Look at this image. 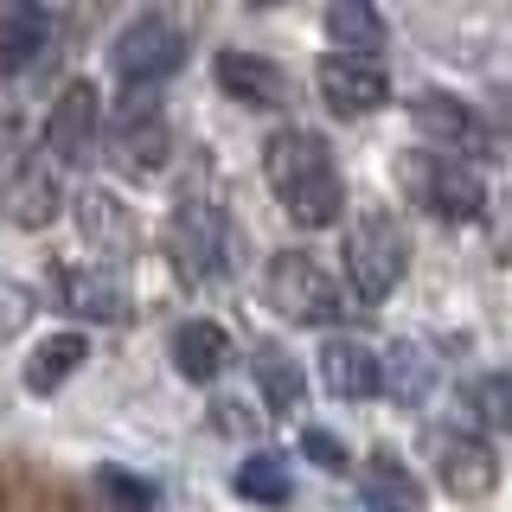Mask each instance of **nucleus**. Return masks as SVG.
I'll return each mask as SVG.
<instances>
[{
	"instance_id": "obj_27",
	"label": "nucleus",
	"mask_w": 512,
	"mask_h": 512,
	"mask_svg": "<svg viewBox=\"0 0 512 512\" xmlns=\"http://www.w3.org/2000/svg\"><path fill=\"white\" fill-rule=\"evenodd\" d=\"M32 314H39V295H32L26 282L0 276V340H13V333H20Z\"/></svg>"
},
{
	"instance_id": "obj_12",
	"label": "nucleus",
	"mask_w": 512,
	"mask_h": 512,
	"mask_svg": "<svg viewBox=\"0 0 512 512\" xmlns=\"http://www.w3.org/2000/svg\"><path fill=\"white\" fill-rule=\"evenodd\" d=\"M52 301L77 320H128L135 295L109 263H52Z\"/></svg>"
},
{
	"instance_id": "obj_16",
	"label": "nucleus",
	"mask_w": 512,
	"mask_h": 512,
	"mask_svg": "<svg viewBox=\"0 0 512 512\" xmlns=\"http://www.w3.org/2000/svg\"><path fill=\"white\" fill-rule=\"evenodd\" d=\"M77 231L90 237V250L116 256V263H128V256L141 250V224H135V212H128L109 186H84V192H77Z\"/></svg>"
},
{
	"instance_id": "obj_15",
	"label": "nucleus",
	"mask_w": 512,
	"mask_h": 512,
	"mask_svg": "<svg viewBox=\"0 0 512 512\" xmlns=\"http://www.w3.org/2000/svg\"><path fill=\"white\" fill-rule=\"evenodd\" d=\"M320 384H327L333 397H346V404H365V397L384 391V352L372 340H327L320 346Z\"/></svg>"
},
{
	"instance_id": "obj_22",
	"label": "nucleus",
	"mask_w": 512,
	"mask_h": 512,
	"mask_svg": "<svg viewBox=\"0 0 512 512\" xmlns=\"http://www.w3.org/2000/svg\"><path fill=\"white\" fill-rule=\"evenodd\" d=\"M384 13L372 7V0H333L327 7V39H333V52H346V58H378L384 52Z\"/></svg>"
},
{
	"instance_id": "obj_7",
	"label": "nucleus",
	"mask_w": 512,
	"mask_h": 512,
	"mask_svg": "<svg viewBox=\"0 0 512 512\" xmlns=\"http://www.w3.org/2000/svg\"><path fill=\"white\" fill-rule=\"evenodd\" d=\"M167 250H173V269L192 288L224 282L231 276V218H224V205L205 199V192H186L167 218Z\"/></svg>"
},
{
	"instance_id": "obj_2",
	"label": "nucleus",
	"mask_w": 512,
	"mask_h": 512,
	"mask_svg": "<svg viewBox=\"0 0 512 512\" xmlns=\"http://www.w3.org/2000/svg\"><path fill=\"white\" fill-rule=\"evenodd\" d=\"M346 282L352 295L365 301V308H378V301L397 295V282L410 276V231L397 212H384V205H365V212L346 218Z\"/></svg>"
},
{
	"instance_id": "obj_26",
	"label": "nucleus",
	"mask_w": 512,
	"mask_h": 512,
	"mask_svg": "<svg viewBox=\"0 0 512 512\" xmlns=\"http://www.w3.org/2000/svg\"><path fill=\"white\" fill-rule=\"evenodd\" d=\"M96 487H103V500L116 506V512H154L160 506L154 480H141V474H128V468H103V474H96Z\"/></svg>"
},
{
	"instance_id": "obj_6",
	"label": "nucleus",
	"mask_w": 512,
	"mask_h": 512,
	"mask_svg": "<svg viewBox=\"0 0 512 512\" xmlns=\"http://www.w3.org/2000/svg\"><path fill=\"white\" fill-rule=\"evenodd\" d=\"M263 295H269V308H276L288 327H340V320L352 314L346 295H340V282H333L308 250H276V256H269Z\"/></svg>"
},
{
	"instance_id": "obj_3",
	"label": "nucleus",
	"mask_w": 512,
	"mask_h": 512,
	"mask_svg": "<svg viewBox=\"0 0 512 512\" xmlns=\"http://www.w3.org/2000/svg\"><path fill=\"white\" fill-rule=\"evenodd\" d=\"M0 212L20 231H45L64 212L58 167L45 154V141L26 135V122H0Z\"/></svg>"
},
{
	"instance_id": "obj_11",
	"label": "nucleus",
	"mask_w": 512,
	"mask_h": 512,
	"mask_svg": "<svg viewBox=\"0 0 512 512\" xmlns=\"http://www.w3.org/2000/svg\"><path fill=\"white\" fill-rule=\"evenodd\" d=\"M320 84V103L333 109L340 122H359V116H378L391 103V71L378 58H346V52H327L314 71Z\"/></svg>"
},
{
	"instance_id": "obj_17",
	"label": "nucleus",
	"mask_w": 512,
	"mask_h": 512,
	"mask_svg": "<svg viewBox=\"0 0 512 512\" xmlns=\"http://www.w3.org/2000/svg\"><path fill=\"white\" fill-rule=\"evenodd\" d=\"M436 384H442V359L423 340H391L384 346V397H391L397 410H423Z\"/></svg>"
},
{
	"instance_id": "obj_20",
	"label": "nucleus",
	"mask_w": 512,
	"mask_h": 512,
	"mask_svg": "<svg viewBox=\"0 0 512 512\" xmlns=\"http://www.w3.org/2000/svg\"><path fill=\"white\" fill-rule=\"evenodd\" d=\"M250 378H256V397L269 404V416H295L301 397H308V372H301V359L288 346H256L250 352Z\"/></svg>"
},
{
	"instance_id": "obj_23",
	"label": "nucleus",
	"mask_w": 512,
	"mask_h": 512,
	"mask_svg": "<svg viewBox=\"0 0 512 512\" xmlns=\"http://www.w3.org/2000/svg\"><path fill=\"white\" fill-rule=\"evenodd\" d=\"M84 359H90L84 333H52V340H39V346H32V359H26V391L52 397L64 378H77V365H84Z\"/></svg>"
},
{
	"instance_id": "obj_25",
	"label": "nucleus",
	"mask_w": 512,
	"mask_h": 512,
	"mask_svg": "<svg viewBox=\"0 0 512 512\" xmlns=\"http://www.w3.org/2000/svg\"><path fill=\"white\" fill-rule=\"evenodd\" d=\"M461 397H468V410H474L487 429H512V365L468 378V391H461Z\"/></svg>"
},
{
	"instance_id": "obj_28",
	"label": "nucleus",
	"mask_w": 512,
	"mask_h": 512,
	"mask_svg": "<svg viewBox=\"0 0 512 512\" xmlns=\"http://www.w3.org/2000/svg\"><path fill=\"white\" fill-rule=\"evenodd\" d=\"M301 455H308L320 474H352V455L333 429H301Z\"/></svg>"
},
{
	"instance_id": "obj_24",
	"label": "nucleus",
	"mask_w": 512,
	"mask_h": 512,
	"mask_svg": "<svg viewBox=\"0 0 512 512\" xmlns=\"http://www.w3.org/2000/svg\"><path fill=\"white\" fill-rule=\"evenodd\" d=\"M237 493L250 506H288L295 500V468H288L282 448H256L244 468H237Z\"/></svg>"
},
{
	"instance_id": "obj_4",
	"label": "nucleus",
	"mask_w": 512,
	"mask_h": 512,
	"mask_svg": "<svg viewBox=\"0 0 512 512\" xmlns=\"http://www.w3.org/2000/svg\"><path fill=\"white\" fill-rule=\"evenodd\" d=\"M103 148L128 180H160V173L173 167V122H167V109H160L154 90H122L116 96Z\"/></svg>"
},
{
	"instance_id": "obj_9",
	"label": "nucleus",
	"mask_w": 512,
	"mask_h": 512,
	"mask_svg": "<svg viewBox=\"0 0 512 512\" xmlns=\"http://www.w3.org/2000/svg\"><path fill=\"white\" fill-rule=\"evenodd\" d=\"M103 96H96L90 77H71V84L58 90L52 116H45V154H52V167H90L96 154H103Z\"/></svg>"
},
{
	"instance_id": "obj_29",
	"label": "nucleus",
	"mask_w": 512,
	"mask_h": 512,
	"mask_svg": "<svg viewBox=\"0 0 512 512\" xmlns=\"http://www.w3.org/2000/svg\"><path fill=\"white\" fill-rule=\"evenodd\" d=\"M493 218V250L512 263V180H506V199H500V212H487Z\"/></svg>"
},
{
	"instance_id": "obj_10",
	"label": "nucleus",
	"mask_w": 512,
	"mask_h": 512,
	"mask_svg": "<svg viewBox=\"0 0 512 512\" xmlns=\"http://www.w3.org/2000/svg\"><path fill=\"white\" fill-rule=\"evenodd\" d=\"M410 122H416V135H423V141H436L442 154L468 160V167L500 154V135L487 128V116H480L474 103H461L455 90H423L410 103Z\"/></svg>"
},
{
	"instance_id": "obj_14",
	"label": "nucleus",
	"mask_w": 512,
	"mask_h": 512,
	"mask_svg": "<svg viewBox=\"0 0 512 512\" xmlns=\"http://www.w3.org/2000/svg\"><path fill=\"white\" fill-rule=\"evenodd\" d=\"M429 448H436V480L455 500H487V493L500 487V455H493L474 429H436Z\"/></svg>"
},
{
	"instance_id": "obj_1",
	"label": "nucleus",
	"mask_w": 512,
	"mask_h": 512,
	"mask_svg": "<svg viewBox=\"0 0 512 512\" xmlns=\"http://www.w3.org/2000/svg\"><path fill=\"white\" fill-rule=\"evenodd\" d=\"M263 180L301 231H327L346 218V173L314 128H276L263 141Z\"/></svg>"
},
{
	"instance_id": "obj_19",
	"label": "nucleus",
	"mask_w": 512,
	"mask_h": 512,
	"mask_svg": "<svg viewBox=\"0 0 512 512\" xmlns=\"http://www.w3.org/2000/svg\"><path fill=\"white\" fill-rule=\"evenodd\" d=\"M231 359H237V346L218 320H186V327L173 333V365H180V378H192V384H218L231 372Z\"/></svg>"
},
{
	"instance_id": "obj_8",
	"label": "nucleus",
	"mask_w": 512,
	"mask_h": 512,
	"mask_svg": "<svg viewBox=\"0 0 512 512\" xmlns=\"http://www.w3.org/2000/svg\"><path fill=\"white\" fill-rule=\"evenodd\" d=\"M180 64H186V26L167 20V13H141L109 39V71H116L122 90H154Z\"/></svg>"
},
{
	"instance_id": "obj_5",
	"label": "nucleus",
	"mask_w": 512,
	"mask_h": 512,
	"mask_svg": "<svg viewBox=\"0 0 512 512\" xmlns=\"http://www.w3.org/2000/svg\"><path fill=\"white\" fill-rule=\"evenodd\" d=\"M397 186L410 192V205H423V212L442 218V224L487 218V186H480V173L455 154H423V148L397 154Z\"/></svg>"
},
{
	"instance_id": "obj_13",
	"label": "nucleus",
	"mask_w": 512,
	"mask_h": 512,
	"mask_svg": "<svg viewBox=\"0 0 512 512\" xmlns=\"http://www.w3.org/2000/svg\"><path fill=\"white\" fill-rule=\"evenodd\" d=\"M212 77H218V90L244 109H288L295 103V84H288L282 64L263 58V52H244V45H224L212 58Z\"/></svg>"
},
{
	"instance_id": "obj_18",
	"label": "nucleus",
	"mask_w": 512,
	"mask_h": 512,
	"mask_svg": "<svg viewBox=\"0 0 512 512\" xmlns=\"http://www.w3.org/2000/svg\"><path fill=\"white\" fill-rule=\"evenodd\" d=\"M52 7H32V0H20V7H7L0 13V77H20L32 71L45 52H52Z\"/></svg>"
},
{
	"instance_id": "obj_21",
	"label": "nucleus",
	"mask_w": 512,
	"mask_h": 512,
	"mask_svg": "<svg viewBox=\"0 0 512 512\" xmlns=\"http://www.w3.org/2000/svg\"><path fill=\"white\" fill-rule=\"evenodd\" d=\"M359 500H365V512H423V487H416V474L391 448H378L359 474Z\"/></svg>"
}]
</instances>
